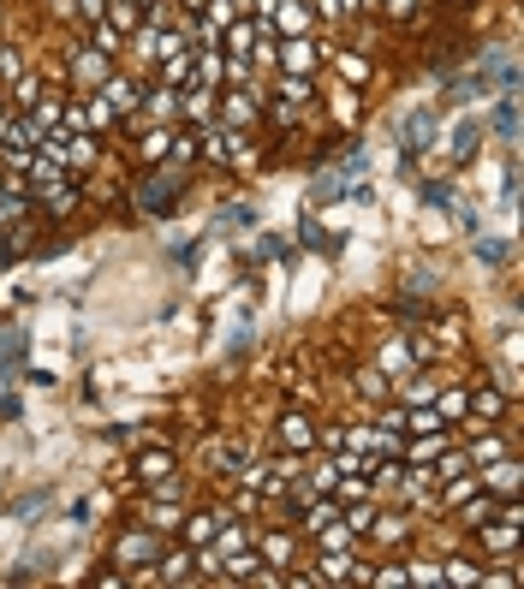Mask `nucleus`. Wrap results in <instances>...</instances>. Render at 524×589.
<instances>
[{
    "mask_svg": "<svg viewBox=\"0 0 524 589\" xmlns=\"http://www.w3.org/2000/svg\"><path fill=\"white\" fill-rule=\"evenodd\" d=\"M518 388L471 316L358 298L167 393L113 447L101 583H518Z\"/></svg>",
    "mask_w": 524,
    "mask_h": 589,
    "instance_id": "obj_1",
    "label": "nucleus"
},
{
    "mask_svg": "<svg viewBox=\"0 0 524 589\" xmlns=\"http://www.w3.org/2000/svg\"><path fill=\"white\" fill-rule=\"evenodd\" d=\"M435 0H0V269L328 155Z\"/></svg>",
    "mask_w": 524,
    "mask_h": 589,
    "instance_id": "obj_2",
    "label": "nucleus"
}]
</instances>
